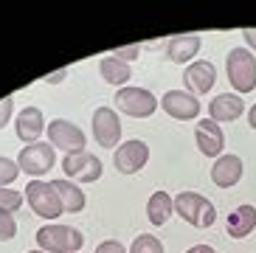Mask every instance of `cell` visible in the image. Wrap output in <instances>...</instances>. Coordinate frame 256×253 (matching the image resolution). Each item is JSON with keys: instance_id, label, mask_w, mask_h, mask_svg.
Masks as SVG:
<instances>
[{"instance_id": "17", "label": "cell", "mask_w": 256, "mask_h": 253, "mask_svg": "<svg viewBox=\"0 0 256 253\" xmlns=\"http://www.w3.org/2000/svg\"><path fill=\"white\" fill-rule=\"evenodd\" d=\"M242 112H245V102L236 93H220L208 104V118L217 121V124L220 121H236Z\"/></svg>"}, {"instance_id": "19", "label": "cell", "mask_w": 256, "mask_h": 253, "mask_svg": "<svg viewBox=\"0 0 256 253\" xmlns=\"http://www.w3.org/2000/svg\"><path fill=\"white\" fill-rule=\"evenodd\" d=\"M51 186L56 192V197H60L65 214H79L84 208V192L76 183H70V180H54Z\"/></svg>"}, {"instance_id": "33", "label": "cell", "mask_w": 256, "mask_h": 253, "mask_svg": "<svg viewBox=\"0 0 256 253\" xmlns=\"http://www.w3.org/2000/svg\"><path fill=\"white\" fill-rule=\"evenodd\" d=\"M28 253H46V250H28Z\"/></svg>"}, {"instance_id": "1", "label": "cell", "mask_w": 256, "mask_h": 253, "mask_svg": "<svg viewBox=\"0 0 256 253\" xmlns=\"http://www.w3.org/2000/svg\"><path fill=\"white\" fill-rule=\"evenodd\" d=\"M174 214L180 216L183 222H188L192 228H211L217 222V208L214 202L206 200L203 194L197 192H180L174 197Z\"/></svg>"}, {"instance_id": "2", "label": "cell", "mask_w": 256, "mask_h": 253, "mask_svg": "<svg viewBox=\"0 0 256 253\" xmlns=\"http://www.w3.org/2000/svg\"><path fill=\"white\" fill-rule=\"evenodd\" d=\"M37 245L46 253H79L84 245V234L70 228V225H42L37 231Z\"/></svg>"}, {"instance_id": "31", "label": "cell", "mask_w": 256, "mask_h": 253, "mask_svg": "<svg viewBox=\"0 0 256 253\" xmlns=\"http://www.w3.org/2000/svg\"><path fill=\"white\" fill-rule=\"evenodd\" d=\"M186 253H217L211 245H194V248H188Z\"/></svg>"}, {"instance_id": "18", "label": "cell", "mask_w": 256, "mask_h": 253, "mask_svg": "<svg viewBox=\"0 0 256 253\" xmlns=\"http://www.w3.org/2000/svg\"><path fill=\"white\" fill-rule=\"evenodd\" d=\"M256 228V208L254 206H240V208H234L231 214H228V222H226V231L231 239H245L250 236Z\"/></svg>"}, {"instance_id": "22", "label": "cell", "mask_w": 256, "mask_h": 253, "mask_svg": "<svg viewBox=\"0 0 256 253\" xmlns=\"http://www.w3.org/2000/svg\"><path fill=\"white\" fill-rule=\"evenodd\" d=\"M130 253H166V250H164V245H160L158 236H152V234H141V236H136V242H132Z\"/></svg>"}, {"instance_id": "27", "label": "cell", "mask_w": 256, "mask_h": 253, "mask_svg": "<svg viewBox=\"0 0 256 253\" xmlns=\"http://www.w3.org/2000/svg\"><path fill=\"white\" fill-rule=\"evenodd\" d=\"M138 54H141V45H127V48H116L110 56H116L118 62H130V60H136Z\"/></svg>"}, {"instance_id": "32", "label": "cell", "mask_w": 256, "mask_h": 253, "mask_svg": "<svg viewBox=\"0 0 256 253\" xmlns=\"http://www.w3.org/2000/svg\"><path fill=\"white\" fill-rule=\"evenodd\" d=\"M248 124L254 126V130H256V104H254V107H250V110H248Z\"/></svg>"}, {"instance_id": "7", "label": "cell", "mask_w": 256, "mask_h": 253, "mask_svg": "<svg viewBox=\"0 0 256 253\" xmlns=\"http://www.w3.org/2000/svg\"><path fill=\"white\" fill-rule=\"evenodd\" d=\"M46 132H48V144L54 149H62L65 155H70V152H84V146H88L84 132L76 124H70L68 118H54L46 126Z\"/></svg>"}, {"instance_id": "28", "label": "cell", "mask_w": 256, "mask_h": 253, "mask_svg": "<svg viewBox=\"0 0 256 253\" xmlns=\"http://www.w3.org/2000/svg\"><path fill=\"white\" fill-rule=\"evenodd\" d=\"M93 253H130V250L121 245L118 239H107V242H98Z\"/></svg>"}, {"instance_id": "5", "label": "cell", "mask_w": 256, "mask_h": 253, "mask_svg": "<svg viewBox=\"0 0 256 253\" xmlns=\"http://www.w3.org/2000/svg\"><path fill=\"white\" fill-rule=\"evenodd\" d=\"M23 192H26V200H28L31 211L37 216H42V220H56L60 214H65L54 186L46 183V180H31Z\"/></svg>"}, {"instance_id": "4", "label": "cell", "mask_w": 256, "mask_h": 253, "mask_svg": "<svg viewBox=\"0 0 256 253\" xmlns=\"http://www.w3.org/2000/svg\"><path fill=\"white\" fill-rule=\"evenodd\" d=\"M116 107H118L124 116H132V118H150L152 112L160 107V102L155 96H152L150 90L144 88H118V93H116Z\"/></svg>"}, {"instance_id": "26", "label": "cell", "mask_w": 256, "mask_h": 253, "mask_svg": "<svg viewBox=\"0 0 256 253\" xmlns=\"http://www.w3.org/2000/svg\"><path fill=\"white\" fill-rule=\"evenodd\" d=\"M12 112H14V96H6L0 98V130L8 124V118H12Z\"/></svg>"}, {"instance_id": "3", "label": "cell", "mask_w": 256, "mask_h": 253, "mask_svg": "<svg viewBox=\"0 0 256 253\" xmlns=\"http://www.w3.org/2000/svg\"><path fill=\"white\" fill-rule=\"evenodd\" d=\"M226 74L236 96L256 90V56L248 48H231L226 56Z\"/></svg>"}, {"instance_id": "9", "label": "cell", "mask_w": 256, "mask_h": 253, "mask_svg": "<svg viewBox=\"0 0 256 253\" xmlns=\"http://www.w3.org/2000/svg\"><path fill=\"white\" fill-rule=\"evenodd\" d=\"M150 160V146L138 138L132 141H124L121 146L113 149V164L118 169V174H136L138 169H144Z\"/></svg>"}, {"instance_id": "20", "label": "cell", "mask_w": 256, "mask_h": 253, "mask_svg": "<svg viewBox=\"0 0 256 253\" xmlns=\"http://www.w3.org/2000/svg\"><path fill=\"white\" fill-rule=\"evenodd\" d=\"M172 214H174V200L166 192H155L150 200H146V220H150L155 228L166 225Z\"/></svg>"}, {"instance_id": "13", "label": "cell", "mask_w": 256, "mask_h": 253, "mask_svg": "<svg viewBox=\"0 0 256 253\" xmlns=\"http://www.w3.org/2000/svg\"><path fill=\"white\" fill-rule=\"evenodd\" d=\"M194 141H197V149L206 158H220L222 146H226V132H222V126L217 121L203 118V121H197V126H194Z\"/></svg>"}, {"instance_id": "24", "label": "cell", "mask_w": 256, "mask_h": 253, "mask_svg": "<svg viewBox=\"0 0 256 253\" xmlns=\"http://www.w3.org/2000/svg\"><path fill=\"white\" fill-rule=\"evenodd\" d=\"M20 206H23V194L12 192V188H0V211H12L14 214Z\"/></svg>"}, {"instance_id": "16", "label": "cell", "mask_w": 256, "mask_h": 253, "mask_svg": "<svg viewBox=\"0 0 256 253\" xmlns=\"http://www.w3.org/2000/svg\"><path fill=\"white\" fill-rule=\"evenodd\" d=\"M200 45H203V40L197 37V34H174L166 42V60L178 62V65H188V60L197 56Z\"/></svg>"}, {"instance_id": "15", "label": "cell", "mask_w": 256, "mask_h": 253, "mask_svg": "<svg viewBox=\"0 0 256 253\" xmlns=\"http://www.w3.org/2000/svg\"><path fill=\"white\" fill-rule=\"evenodd\" d=\"M14 130H17V138L23 144H37V138L46 130L42 110L40 107H26V110H20L17 112V121H14Z\"/></svg>"}, {"instance_id": "14", "label": "cell", "mask_w": 256, "mask_h": 253, "mask_svg": "<svg viewBox=\"0 0 256 253\" xmlns=\"http://www.w3.org/2000/svg\"><path fill=\"white\" fill-rule=\"evenodd\" d=\"M211 180L220 188H231L242 180V158L240 155H220L211 166Z\"/></svg>"}, {"instance_id": "21", "label": "cell", "mask_w": 256, "mask_h": 253, "mask_svg": "<svg viewBox=\"0 0 256 253\" xmlns=\"http://www.w3.org/2000/svg\"><path fill=\"white\" fill-rule=\"evenodd\" d=\"M98 70L104 76V82L116 84V88H127V82L132 79V70H130L127 62H118L116 56H104L98 62Z\"/></svg>"}, {"instance_id": "6", "label": "cell", "mask_w": 256, "mask_h": 253, "mask_svg": "<svg viewBox=\"0 0 256 253\" xmlns=\"http://www.w3.org/2000/svg\"><path fill=\"white\" fill-rule=\"evenodd\" d=\"M54 160H56L54 146L46 144V141L28 144V146H23V152L17 155V166H20V172H26L28 178H37V180L54 169Z\"/></svg>"}, {"instance_id": "25", "label": "cell", "mask_w": 256, "mask_h": 253, "mask_svg": "<svg viewBox=\"0 0 256 253\" xmlns=\"http://www.w3.org/2000/svg\"><path fill=\"white\" fill-rule=\"evenodd\" d=\"M14 236H17V222L12 211H0V242H8Z\"/></svg>"}, {"instance_id": "11", "label": "cell", "mask_w": 256, "mask_h": 253, "mask_svg": "<svg viewBox=\"0 0 256 253\" xmlns=\"http://www.w3.org/2000/svg\"><path fill=\"white\" fill-rule=\"evenodd\" d=\"M160 107H164L166 116H172L178 121H188L200 116V102L188 90H166L164 98H160Z\"/></svg>"}, {"instance_id": "8", "label": "cell", "mask_w": 256, "mask_h": 253, "mask_svg": "<svg viewBox=\"0 0 256 253\" xmlns=\"http://www.w3.org/2000/svg\"><path fill=\"white\" fill-rule=\"evenodd\" d=\"M62 172L68 174V180H76V183H96L102 178V160H98L93 152H70V155L62 158Z\"/></svg>"}, {"instance_id": "29", "label": "cell", "mask_w": 256, "mask_h": 253, "mask_svg": "<svg viewBox=\"0 0 256 253\" xmlns=\"http://www.w3.org/2000/svg\"><path fill=\"white\" fill-rule=\"evenodd\" d=\"M242 37H245V42L256 51V28H245V31H242Z\"/></svg>"}, {"instance_id": "30", "label": "cell", "mask_w": 256, "mask_h": 253, "mask_svg": "<svg viewBox=\"0 0 256 253\" xmlns=\"http://www.w3.org/2000/svg\"><path fill=\"white\" fill-rule=\"evenodd\" d=\"M62 76H65V70H56V74H48V76H46V82H48V84H60V82H62Z\"/></svg>"}, {"instance_id": "10", "label": "cell", "mask_w": 256, "mask_h": 253, "mask_svg": "<svg viewBox=\"0 0 256 253\" xmlns=\"http://www.w3.org/2000/svg\"><path fill=\"white\" fill-rule=\"evenodd\" d=\"M93 138L104 149H116L121 144V121L113 107H98L93 112Z\"/></svg>"}, {"instance_id": "12", "label": "cell", "mask_w": 256, "mask_h": 253, "mask_svg": "<svg viewBox=\"0 0 256 253\" xmlns=\"http://www.w3.org/2000/svg\"><path fill=\"white\" fill-rule=\"evenodd\" d=\"M214 82H217V68L206 60L192 62V65H186V70H183V84H186V90L192 96L208 93V90L214 88Z\"/></svg>"}, {"instance_id": "23", "label": "cell", "mask_w": 256, "mask_h": 253, "mask_svg": "<svg viewBox=\"0 0 256 253\" xmlns=\"http://www.w3.org/2000/svg\"><path fill=\"white\" fill-rule=\"evenodd\" d=\"M17 174H20V166H17V160L0 155V188H8V186L17 180Z\"/></svg>"}]
</instances>
